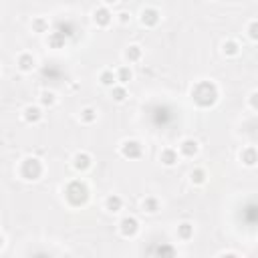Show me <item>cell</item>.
Instances as JSON below:
<instances>
[{
	"instance_id": "cell-18",
	"label": "cell",
	"mask_w": 258,
	"mask_h": 258,
	"mask_svg": "<svg viewBox=\"0 0 258 258\" xmlns=\"http://www.w3.org/2000/svg\"><path fill=\"white\" fill-rule=\"evenodd\" d=\"M222 53H224L226 57H236V55L240 53V45H238L236 41H226V43L222 45Z\"/></svg>"
},
{
	"instance_id": "cell-9",
	"label": "cell",
	"mask_w": 258,
	"mask_h": 258,
	"mask_svg": "<svg viewBox=\"0 0 258 258\" xmlns=\"http://www.w3.org/2000/svg\"><path fill=\"white\" fill-rule=\"evenodd\" d=\"M240 162L246 167H254L258 164V150L256 147H244L240 152Z\"/></svg>"
},
{
	"instance_id": "cell-14",
	"label": "cell",
	"mask_w": 258,
	"mask_h": 258,
	"mask_svg": "<svg viewBox=\"0 0 258 258\" xmlns=\"http://www.w3.org/2000/svg\"><path fill=\"white\" fill-rule=\"evenodd\" d=\"M159 159H162V164L171 167V166H176L178 164V152L176 150H171V147H167V150H164L162 153H159Z\"/></svg>"
},
{
	"instance_id": "cell-5",
	"label": "cell",
	"mask_w": 258,
	"mask_h": 258,
	"mask_svg": "<svg viewBox=\"0 0 258 258\" xmlns=\"http://www.w3.org/2000/svg\"><path fill=\"white\" fill-rule=\"evenodd\" d=\"M119 232H121V236L133 238V236L139 232V222H137V220H135L133 216H125V218L119 222Z\"/></svg>"
},
{
	"instance_id": "cell-27",
	"label": "cell",
	"mask_w": 258,
	"mask_h": 258,
	"mask_svg": "<svg viewBox=\"0 0 258 258\" xmlns=\"http://www.w3.org/2000/svg\"><path fill=\"white\" fill-rule=\"evenodd\" d=\"M246 32H248V36H250V41L258 43V20H252V22L248 24Z\"/></svg>"
},
{
	"instance_id": "cell-7",
	"label": "cell",
	"mask_w": 258,
	"mask_h": 258,
	"mask_svg": "<svg viewBox=\"0 0 258 258\" xmlns=\"http://www.w3.org/2000/svg\"><path fill=\"white\" fill-rule=\"evenodd\" d=\"M91 166H93V159H91L89 153L79 152V153L73 155V167H75L77 171H87Z\"/></svg>"
},
{
	"instance_id": "cell-11",
	"label": "cell",
	"mask_w": 258,
	"mask_h": 258,
	"mask_svg": "<svg viewBox=\"0 0 258 258\" xmlns=\"http://www.w3.org/2000/svg\"><path fill=\"white\" fill-rule=\"evenodd\" d=\"M198 141H194V139H183L180 143V153L183 157H194V155H198Z\"/></svg>"
},
{
	"instance_id": "cell-10",
	"label": "cell",
	"mask_w": 258,
	"mask_h": 258,
	"mask_svg": "<svg viewBox=\"0 0 258 258\" xmlns=\"http://www.w3.org/2000/svg\"><path fill=\"white\" fill-rule=\"evenodd\" d=\"M22 117H24V121H27V123H39V121L43 119V111H41V107L29 105V107H24Z\"/></svg>"
},
{
	"instance_id": "cell-20",
	"label": "cell",
	"mask_w": 258,
	"mask_h": 258,
	"mask_svg": "<svg viewBox=\"0 0 258 258\" xmlns=\"http://www.w3.org/2000/svg\"><path fill=\"white\" fill-rule=\"evenodd\" d=\"M111 97H113V101L123 103L125 97H127V91H125L123 85H115V87H111Z\"/></svg>"
},
{
	"instance_id": "cell-21",
	"label": "cell",
	"mask_w": 258,
	"mask_h": 258,
	"mask_svg": "<svg viewBox=\"0 0 258 258\" xmlns=\"http://www.w3.org/2000/svg\"><path fill=\"white\" fill-rule=\"evenodd\" d=\"M159 210V202H157V198H145L143 200V212H147V214H155Z\"/></svg>"
},
{
	"instance_id": "cell-16",
	"label": "cell",
	"mask_w": 258,
	"mask_h": 258,
	"mask_svg": "<svg viewBox=\"0 0 258 258\" xmlns=\"http://www.w3.org/2000/svg\"><path fill=\"white\" fill-rule=\"evenodd\" d=\"M48 45L53 48H63L67 45V36L63 32H51L48 34Z\"/></svg>"
},
{
	"instance_id": "cell-13",
	"label": "cell",
	"mask_w": 258,
	"mask_h": 258,
	"mask_svg": "<svg viewBox=\"0 0 258 258\" xmlns=\"http://www.w3.org/2000/svg\"><path fill=\"white\" fill-rule=\"evenodd\" d=\"M99 81H101V85H103V87H115V85L119 83V79H117V73H115V71H111V69H105V71H101Z\"/></svg>"
},
{
	"instance_id": "cell-29",
	"label": "cell",
	"mask_w": 258,
	"mask_h": 258,
	"mask_svg": "<svg viewBox=\"0 0 258 258\" xmlns=\"http://www.w3.org/2000/svg\"><path fill=\"white\" fill-rule=\"evenodd\" d=\"M129 20V15H127V12H121V15H119V22L121 24H125Z\"/></svg>"
},
{
	"instance_id": "cell-8",
	"label": "cell",
	"mask_w": 258,
	"mask_h": 258,
	"mask_svg": "<svg viewBox=\"0 0 258 258\" xmlns=\"http://www.w3.org/2000/svg\"><path fill=\"white\" fill-rule=\"evenodd\" d=\"M93 20H95L97 27H109V24H111V20H113V15L109 12L107 6H101V8H97L93 12Z\"/></svg>"
},
{
	"instance_id": "cell-19",
	"label": "cell",
	"mask_w": 258,
	"mask_h": 258,
	"mask_svg": "<svg viewBox=\"0 0 258 258\" xmlns=\"http://www.w3.org/2000/svg\"><path fill=\"white\" fill-rule=\"evenodd\" d=\"M178 236H180L182 240H190V238L194 236V226H192L190 222H182V224L178 226Z\"/></svg>"
},
{
	"instance_id": "cell-22",
	"label": "cell",
	"mask_w": 258,
	"mask_h": 258,
	"mask_svg": "<svg viewBox=\"0 0 258 258\" xmlns=\"http://www.w3.org/2000/svg\"><path fill=\"white\" fill-rule=\"evenodd\" d=\"M81 121H83V123H87V125L93 123V121H97V111L93 107H85L81 111Z\"/></svg>"
},
{
	"instance_id": "cell-26",
	"label": "cell",
	"mask_w": 258,
	"mask_h": 258,
	"mask_svg": "<svg viewBox=\"0 0 258 258\" xmlns=\"http://www.w3.org/2000/svg\"><path fill=\"white\" fill-rule=\"evenodd\" d=\"M32 30L34 32H46L48 30V22L45 18H34L32 20Z\"/></svg>"
},
{
	"instance_id": "cell-12",
	"label": "cell",
	"mask_w": 258,
	"mask_h": 258,
	"mask_svg": "<svg viewBox=\"0 0 258 258\" xmlns=\"http://www.w3.org/2000/svg\"><path fill=\"white\" fill-rule=\"evenodd\" d=\"M16 65H18V69H20L22 73H30V71L36 67V61H34L32 55L22 53V55L18 57V61H16Z\"/></svg>"
},
{
	"instance_id": "cell-4",
	"label": "cell",
	"mask_w": 258,
	"mask_h": 258,
	"mask_svg": "<svg viewBox=\"0 0 258 258\" xmlns=\"http://www.w3.org/2000/svg\"><path fill=\"white\" fill-rule=\"evenodd\" d=\"M119 152H121V155L127 157V159H139L141 153H143L141 143H139V141H135V139H125L123 143H121Z\"/></svg>"
},
{
	"instance_id": "cell-17",
	"label": "cell",
	"mask_w": 258,
	"mask_h": 258,
	"mask_svg": "<svg viewBox=\"0 0 258 258\" xmlns=\"http://www.w3.org/2000/svg\"><path fill=\"white\" fill-rule=\"evenodd\" d=\"M143 51H141V46L139 45H131L127 46V51H125V59L129 61V63H137V61L141 59Z\"/></svg>"
},
{
	"instance_id": "cell-15",
	"label": "cell",
	"mask_w": 258,
	"mask_h": 258,
	"mask_svg": "<svg viewBox=\"0 0 258 258\" xmlns=\"http://www.w3.org/2000/svg\"><path fill=\"white\" fill-rule=\"evenodd\" d=\"M121 208H123V200L119 198V196H109V198L105 200V210L107 212H111V214H115V212H119Z\"/></svg>"
},
{
	"instance_id": "cell-6",
	"label": "cell",
	"mask_w": 258,
	"mask_h": 258,
	"mask_svg": "<svg viewBox=\"0 0 258 258\" xmlns=\"http://www.w3.org/2000/svg\"><path fill=\"white\" fill-rule=\"evenodd\" d=\"M159 18H162V15H159V10L157 8H143L141 10V16H139V20H141V24L143 27H147V29H153V27H157L159 24Z\"/></svg>"
},
{
	"instance_id": "cell-25",
	"label": "cell",
	"mask_w": 258,
	"mask_h": 258,
	"mask_svg": "<svg viewBox=\"0 0 258 258\" xmlns=\"http://www.w3.org/2000/svg\"><path fill=\"white\" fill-rule=\"evenodd\" d=\"M55 101H57V97H55L53 91H43V93H41V103H43V105L51 107V105H55Z\"/></svg>"
},
{
	"instance_id": "cell-28",
	"label": "cell",
	"mask_w": 258,
	"mask_h": 258,
	"mask_svg": "<svg viewBox=\"0 0 258 258\" xmlns=\"http://www.w3.org/2000/svg\"><path fill=\"white\" fill-rule=\"evenodd\" d=\"M248 103H250V107L254 109V111H258V91H252V93H250Z\"/></svg>"
},
{
	"instance_id": "cell-1",
	"label": "cell",
	"mask_w": 258,
	"mask_h": 258,
	"mask_svg": "<svg viewBox=\"0 0 258 258\" xmlns=\"http://www.w3.org/2000/svg\"><path fill=\"white\" fill-rule=\"evenodd\" d=\"M192 99L198 107H212L218 101V87L210 81H200L194 85L192 89Z\"/></svg>"
},
{
	"instance_id": "cell-2",
	"label": "cell",
	"mask_w": 258,
	"mask_h": 258,
	"mask_svg": "<svg viewBox=\"0 0 258 258\" xmlns=\"http://www.w3.org/2000/svg\"><path fill=\"white\" fill-rule=\"evenodd\" d=\"M65 198L71 206H83L85 202H87L89 198V188L85 186V183L81 180H75V182H71L69 186L65 188Z\"/></svg>"
},
{
	"instance_id": "cell-30",
	"label": "cell",
	"mask_w": 258,
	"mask_h": 258,
	"mask_svg": "<svg viewBox=\"0 0 258 258\" xmlns=\"http://www.w3.org/2000/svg\"><path fill=\"white\" fill-rule=\"evenodd\" d=\"M103 2H105V6H111V4L117 2V0H103Z\"/></svg>"
},
{
	"instance_id": "cell-24",
	"label": "cell",
	"mask_w": 258,
	"mask_h": 258,
	"mask_svg": "<svg viewBox=\"0 0 258 258\" xmlns=\"http://www.w3.org/2000/svg\"><path fill=\"white\" fill-rule=\"evenodd\" d=\"M117 79H119V83H121V85H127V83L133 79L131 69H129V67H121V69L117 71Z\"/></svg>"
},
{
	"instance_id": "cell-3",
	"label": "cell",
	"mask_w": 258,
	"mask_h": 258,
	"mask_svg": "<svg viewBox=\"0 0 258 258\" xmlns=\"http://www.w3.org/2000/svg\"><path fill=\"white\" fill-rule=\"evenodd\" d=\"M20 178L27 180V182H34L43 176V164L39 162L36 157H27L24 162L20 164Z\"/></svg>"
},
{
	"instance_id": "cell-23",
	"label": "cell",
	"mask_w": 258,
	"mask_h": 258,
	"mask_svg": "<svg viewBox=\"0 0 258 258\" xmlns=\"http://www.w3.org/2000/svg\"><path fill=\"white\" fill-rule=\"evenodd\" d=\"M190 180H192V183H196V186H202V183H206V171L202 167L194 169L190 174Z\"/></svg>"
}]
</instances>
